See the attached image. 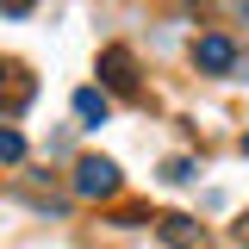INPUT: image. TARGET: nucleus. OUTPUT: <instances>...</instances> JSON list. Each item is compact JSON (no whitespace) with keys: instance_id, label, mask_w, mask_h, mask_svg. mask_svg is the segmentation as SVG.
Returning <instances> with one entry per match:
<instances>
[{"instance_id":"6","label":"nucleus","mask_w":249,"mask_h":249,"mask_svg":"<svg viewBox=\"0 0 249 249\" xmlns=\"http://www.w3.org/2000/svg\"><path fill=\"white\" fill-rule=\"evenodd\" d=\"M106 112H112L106 88H81V93H75V119H81V124H106Z\"/></svg>"},{"instance_id":"9","label":"nucleus","mask_w":249,"mask_h":249,"mask_svg":"<svg viewBox=\"0 0 249 249\" xmlns=\"http://www.w3.org/2000/svg\"><path fill=\"white\" fill-rule=\"evenodd\" d=\"M31 6H37V0H0V13H6V19H25Z\"/></svg>"},{"instance_id":"4","label":"nucleus","mask_w":249,"mask_h":249,"mask_svg":"<svg viewBox=\"0 0 249 249\" xmlns=\"http://www.w3.org/2000/svg\"><path fill=\"white\" fill-rule=\"evenodd\" d=\"M193 62H199L206 75H224V69H237V44L212 31V37H199V44H193Z\"/></svg>"},{"instance_id":"8","label":"nucleus","mask_w":249,"mask_h":249,"mask_svg":"<svg viewBox=\"0 0 249 249\" xmlns=\"http://www.w3.org/2000/svg\"><path fill=\"white\" fill-rule=\"evenodd\" d=\"M162 181H193V162L175 156V162H162Z\"/></svg>"},{"instance_id":"12","label":"nucleus","mask_w":249,"mask_h":249,"mask_svg":"<svg viewBox=\"0 0 249 249\" xmlns=\"http://www.w3.org/2000/svg\"><path fill=\"white\" fill-rule=\"evenodd\" d=\"M243 19H249V0H243Z\"/></svg>"},{"instance_id":"2","label":"nucleus","mask_w":249,"mask_h":249,"mask_svg":"<svg viewBox=\"0 0 249 249\" xmlns=\"http://www.w3.org/2000/svg\"><path fill=\"white\" fill-rule=\"evenodd\" d=\"M100 81H106L112 93H137V56H131L124 44L100 50Z\"/></svg>"},{"instance_id":"7","label":"nucleus","mask_w":249,"mask_h":249,"mask_svg":"<svg viewBox=\"0 0 249 249\" xmlns=\"http://www.w3.org/2000/svg\"><path fill=\"white\" fill-rule=\"evenodd\" d=\"M0 162H25V137L13 124H0Z\"/></svg>"},{"instance_id":"5","label":"nucleus","mask_w":249,"mask_h":249,"mask_svg":"<svg viewBox=\"0 0 249 249\" xmlns=\"http://www.w3.org/2000/svg\"><path fill=\"white\" fill-rule=\"evenodd\" d=\"M31 93H37V81H31L25 69H6V81H0V112H25Z\"/></svg>"},{"instance_id":"11","label":"nucleus","mask_w":249,"mask_h":249,"mask_svg":"<svg viewBox=\"0 0 249 249\" xmlns=\"http://www.w3.org/2000/svg\"><path fill=\"white\" fill-rule=\"evenodd\" d=\"M243 156H249V131H243Z\"/></svg>"},{"instance_id":"1","label":"nucleus","mask_w":249,"mask_h":249,"mask_svg":"<svg viewBox=\"0 0 249 249\" xmlns=\"http://www.w3.org/2000/svg\"><path fill=\"white\" fill-rule=\"evenodd\" d=\"M75 193H81V199H112V193H119V162L81 156V162H75Z\"/></svg>"},{"instance_id":"10","label":"nucleus","mask_w":249,"mask_h":249,"mask_svg":"<svg viewBox=\"0 0 249 249\" xmlns=\"http://www.w3.org/2000/svg\"><path fill=\"white\" fill-rule=\"evenodd\" d=\"M237 237H243V243H249V218H243V224H237Z\"/></svg>"},{"instance_id":"3","label":"nucleus","mask_w":249,"mask_h":249,"mask_svg":"<svg viewBox=\"0 0 249 249\" xmlns=\"http://www.w3.org/2000/svg\"><path fill=\"white\" fill-rule=\"evenodd\" d=\"M156 224V237L168 249H199L206 243V231H199V218H187V212H162V218H150Z\"/></svg>"}]
</instances>
